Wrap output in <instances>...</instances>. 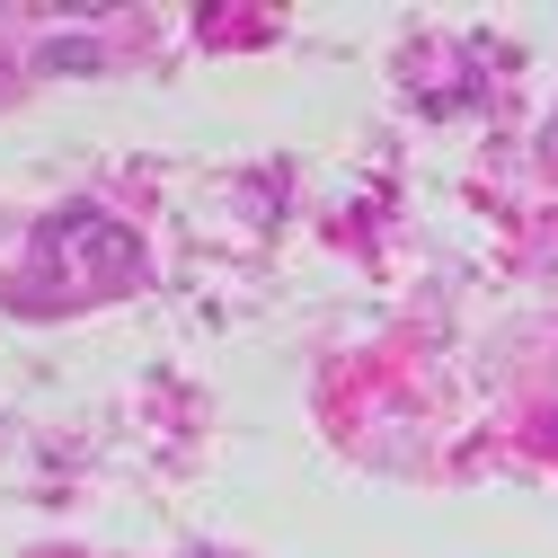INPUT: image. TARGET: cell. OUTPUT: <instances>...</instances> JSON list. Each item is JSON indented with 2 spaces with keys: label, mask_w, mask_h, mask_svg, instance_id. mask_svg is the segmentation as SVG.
<instances>
[{
  "label": "cell",
  "mask_w": 558,
  "mask_h": 558,
  "mask_svg": "<svg viewBox=\"0 0 558 558\" xmlns=\"http://www.w3.org/2000/svg\"><path fill=\"white\" fill-rule=\"evenodd\" d=\"M45 257L72 266V275H133L143 266V240L124 222H107V214H53L45 222Z\"/></svg>",
  "instance_id": "6da1fadb"
},
{
  "label": "cell",
  "mask_w": 558,
  "mask_h": 558,
  "mask_svg": "<svg viewBox=\"0 0 558 558\" xmlns=\"http://www.w3.org/2000/svg\"><path fill=\"white\" fill-rule=\"evenodd\" d=\"M45 62H53V72H89L98 45H81V36H72V45H45Z\"/></svg>",
  "instance_id": "7a4b0ae2"
}]
</instances>
